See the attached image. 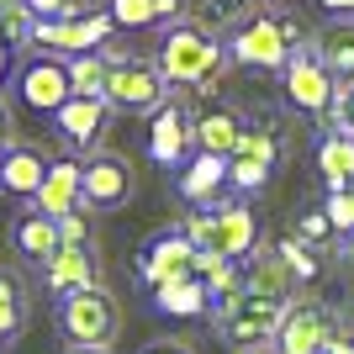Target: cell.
I'll list each match as a JSON object with an SVG mask.
<instances>
[{
    "instance_id": "obj_1",
    "label": "cell",
    "mask_w": 354,
    "mask_h": 354,
    "mask_svg": "<svg viewBox=\"0 0 354 354\" xmlns=\"http://www.w3.org/2000/svg\"><path fill=\"white\" fill-rule=\"evenodd\" d=\"M286 301H291V296H270V291L243 286L238 296H227V301L212 307L217 339L233 354H270L275 349V328H281V317H286Z\"/></svg>"
},
{
    "instance_id": "obj_2",
    "label": "cell",
    "mask_w": 354,
    "mask_h": 354,
    "mask_svg": "<svg viewBox=\"0 0 354 354\" xmlns=\"http://www.w3.org/2000/svg\"><path fill=\"white\" fill-rule=\"evenodd\" d=\"M159 69H164L169 85L212 95V90L222 85V74H227V48H222L217 37H207V32H196L191 21H175L159 43Z\"/></svg>"
},
{
    "instance_id": "obj_3",
    "label": "cell",
    "mask_w": 354,
    "mask_h": 354,
    "mask_svg": "<svg viewBox=\"0 0 354 354\" xmlns=\"http://www.w3.org/2000/svg\"><path fill=\"white\" fill-rule=\"evenodd\" d=\"M307 27L296 16H270V11H249V21L227 37V59L243 64V69H286L296 48H307Z\"/></svg>"
},
{
    "instance_id": "obj_4",
    "label": "cell",
    "mask_w": 354,
    "mask_h": 354,
    "mask_svg": "<svg viewBox=\"0 0 354 354\" xmlns=\"http://www.w3.org/2000/svg\"><path fill=\"white\" fill-rule=\"evenodd\" d=\"M106 53V106L111 111H143V117H153L164 101H169V80H164L159 59H138V53H111V48H101Z\"/></svg>"
},
{
    "instance_id": "obj_5",
    "label": "cell",
    "mask_w": 354,
    "mask_h": 354,
    "mask_svg": "<svg viewBox=\"0 0 354 354\" xmlns=\"http://www.w3.org/2000/svg\"><path fill=\"white\" fill-rule=\"evenodd\" d=\"M59 333H64V344H95V349H117L122 301L106 291V286H85V291L59 296Z\"/></svg>"
},
{
    "instance_id": "obj_6",
    "label": "cell",
    "mask_w": 354,
    "mask_h": 354,
    "mask_svg": "<svg viewBox=\"0 0 354 354\" xmlns=\"http://www.w3.org/2000/svg\"><path fill=\"white\" fill-rule=\"evenodd\" d=\"M339 328L344 323H339V312L328 307V301H317V296H291L281 328H275V349L270 354H317Z\"/></svg>"
},
{
    "instance_id": "obj_7",
    "label": "cell",
    "mask_w": 354,
    "mask_h": 354,
    "mask_svg": "<svg viewBox=\"0 0 354 354\" xmlns=\"http://www.w3.org/2000/svg\"><path fill=\"white\" fill-rule=\"evenodd\" d=\"M138 191V175L122 153H90L80 164V207L85 212H122Z\"/></svg>"
},
{
    "instance_id": "obj_8",
    "label": "cell",
    "mask_w": 354,
    "mask_h": 354,
    "mask_svg": "<svg viewBox=\"0 0 354 354\" xmlns=\"http://www.w3.org/2000/svg\"><path fill=\"white\" fill-rule=\"evenodd\" d=\"M117 32V21H111V11H85V16H59V21H37L32 27V48H43V53H95V48H106V37Z\"/></svg>"
},
{
    "instance_id": "obj_9",
    "label": "cell",
    "mask_w": 354,
    "mask_h": 354,
    "mask_svg": "<svg viewBox=\"0 0 354 354\" xmlns=\"http://www.w3.org/2000/svg\"><path fill=\"white\" fill-rule=\"evenodd\" d=\"M281 90H286V101L296 106V111H307V117H328V106H333V90H339V80L317 64V53L307 48H296L291 59H286L281 69Z\"/></svg>"
},
{
    "instance_id": "obj_10",
    "label": "cell",
    "mask_w": 354,
    "mask_h": 354,
    "mask_svg": "<svg viewBox=\"0 0 354 354\" xmlns=\"http://www.w3.org/2000/svg\"><path fill=\"white\" fill-rule=\"evenodd\" d=\"M138 275L148 281V291H153V286H169V281H201V275H196V249H191V238L180 233V227L159 233L143 254H138Z\"/></svg>"
},
{
    "instance_id": "obj_11",
    "label": "cell",
    "mask_w": 354,
    "mask_h": 354,
    "mask_svg": "<svg viewBox=\"0 0 354 354\" xmlns=\"http://www.w3.org/2000/svg\"><path fill=\"white\" fill-rule=\"evenodd\" d=\"M254 249H259V217H254V207H243V201H217V207H212V254L243 265Z\"/></svg>"
},
{
    "instance_id": "obj_12",
    "label": "cell",
    "mask_w": 354,
    "mask_h": 354,
    "mask_svg": "<svg viewBox=\"0 0 354 354\" xmlns=\"http://www.w3.org/2000/svg\"><path fill=\"white\" fill-rule=\"evenodd\" d=\"M16 90H21V101H27L32 111H48V117H53L74 95L69 90V64L53 59V53H48V59H32L27 69H21V80H16Z\"/></svg>"
},
{
    "instance_id": "obj_13",
    "label": "cell",
    "mask_w": 354,
    "mask_h": 354,
    "mask_svg": "<svg viewBox=\"0 0 354 354\" xmlns=\"http://www.w3.org/2000/svg\"><path fill=\"white\" fill-rule=\"evenodd\" d=\"M43 281L53 296H69V291H85V286H101V265H95L90 243H59L43 259Z\"/></svg>"
},
{
    "instance_id": "obj_14",
    "label": "cell",
    "mask_w": 354,
    "mask_h": 354,
    "mask_svg": "<svg viewBox=\"0 0 354 354\" xmlns=\"http://www.w3.org/2000/svg\"><path fill=\"white\" fill-rule=\"evenodd\" d=\"M32 207L43 212V217H69V212H80V159H53L48 164L43 185H37V196H32Z\"/></svg>"
},
{
    "instance_id": "obj_15",
    "label": "cell",
    "mask_w": 354,
    "mask_h": 354,
    "mask_svg": "<svg viewBox=\"0 0 354 354\" xmlns=\"http://www.w3.org/2000/svg\"><path fill=\"white\" fill-rule=\"evenodd\" d=\"M106 117H111V106L95 101V95H69V101L53 111V122H59L64 143H74V148H95V143H101Z\"/></svg>"
},
{
    "instance_id": "obj_16",
    "label": "cell",
    "mask_w": 354,
    "mask_h": 354,
    "mask_svg": "<svg viewBox=\"0 0 354 354\" xmlns=\"http://www.w3.org/2000/svg\"><path fill=\"white\" fill-rule=\"evenodd\" d=\"M185 148H191V117H185V111H180L175 101H164L159 111H153V133H148V153H153V164L175 169V164L185 159Z\"/></svg>"
},
{
    "instance_id": "obj_17",
    "label": "cell",
    "mask_w": 354,
    "mask_h": 354,
    "mask_svg": "<svg viewBox=\"0 0 354 354\" xmlns=\"http://www.w3.org/2000/svg\"><path fill=\"white\" fill-rule=\"evenodd\" d=\"M48 153L37 143H11L6 148V159H0V185H6V191L11 196H37V185H43V175H48Z\"/></svg>"
},
{
    "instance_id": "obj_18",
    "label": "cell",
    "mask_w": 354,
    "mask_h": 354,
    "mask_svg": "<svg viewBox=\"0 0 354 354\" xmlns=\"http://www.w3.org/2000/svg\"><path fill=\"white\" fill-rule=\"evenodd\" d=\"M185 21L196 32H207L217 43H227L243 21H249V0H185Z\"/></svg>"
},
{
    "instance_id": "obj_19",
    "label": "cell",
    "mask_w": 354,
    "mask_h": 354,
    "mask_svg": "<svg viewBox=\"0 0 354 354\" xmlns=\"http://www.w3.org/2000/svg\"><path fill=\"white\" fill-rule=\"evenodd\" d=\"M222 191H227V159H217V153H196V164L180 175V196H185L191 207H217Z\"/></svg>"
},
{
    "instance_id": "obj_20",
    "label": "cell",
    "mask_w": 354,
    "mask_h": 354,
    "mask_svg": "<svg viewBox=\"0 0 354 354\" xmlns=\"http://www.w3.org/2000/svg\"><path fill=\"white\" fill-rule=\"evenodd\" d=\"M238 133H243L238 111H201V117L191 122V148H196V153H217V159H233Z\"/></svg>"
},
{
    "instance_id": "obj_21",
    "label": "cell",
    "mask_w": 354,
    "mask_h": 354,
    "mask_svg": "<svg viewBox=\"0 0 354 354\" xmlns=\"http://www.w3.org/2000/svg\"><path fill=\"white\" fill-rule=\"evenodd\" d=\"M312 53L333 80H354V21H333L312 37Z\"/></svg>"
},
{
    "instance_id": "obj_22",
    "label": "cell",
    "mask_w": 354,
    "mask_h": 354,
    "mask_svg": "<svg viewBox=\"0 0 354 354\" xmlns=\"http://www.w3.org/2000/svg\"><path fill=\"white\" fill-rule=\"evenodd\" d=\"M317 175H323V191H349L354 180V138L328 133L317 143Z\"/></svg>"
},
{
    "instance_id": "obj_23",
    "label": "cell",
    "mask_w": 354,
    "mask_h": 354,
    "mask_svg": "<svg viewBox=\"0 0 354 354\" xmlns=\"http://www.w3.org/2000/svg\"><path fill=\"white\" fill-rule=\"evenodd\" d=\"M243 281L254 286V291H270V296H291V270H286V259L275 254V243H259V249L243 259Z\"/></svg>"
},
{
    "instance_id": "obj_24",
    "label": "cell",
    "mask_w": 354,
    "mask_h": 354,
    "mask_svg": "<svg viewBox=\"0 0 354 354\" xmlns=\"http://www.w3.org/2000/svg\"><path fill=\"white\" fill-rule=\"evenodd\" d=\"M153 307L169 312V317H201L212 307V296L201 281H169V286H153Z\"/></svg>"
},
{
    "instance_id": "obj_25",
    "label": "cell",
    "mask_w": 354,
    "mask_h": 354,
    "mask_svg": "<svg viewBox=\"0 0 354 354\" xmlns=\"http://www.w3.org/2000/svg\"><path fill=\"white\" fill-rule=\"evenodd\" d=\"M59 243H64V238H59V222H53V217H43L37 207H32L21 222H16V249L27 254V259H37V265H43V259H48L53 249H59Z\"/></svg>"
},
{
    "instance_id": "obj_26",
    "label": "cell",
    "mask_w": 354,
    "mask_h": 354,
    "mask_svg": "<svg viewBox=\"0 0 354 354\" xmlns=\"http://www.w3.org/2000/svg\"><path fill=\"white\" fill-rule=\"evenodd\" d=\"M233 159H259V164H270V169H281V164H286V138L275 133L270 122H259V127H243V133H238Z\"/></svg>"
},
{
    "instance_id": "obj_27",
    "label": "cell",
    "mask_w": 354,
    "mask_h": 354,
    "mask_svg": "<svg viewBox=\"0 0 354 354\" xmlns=\"http://www.w3.org/2000/svg\"><path fill=\"white\" fill-rule=\"evenodd\" d=\"M21 323H27V291L16 281V270H0V349L21 333Z\"/></svg>"
},
{
    "instance_id": "obj_28",
    "label": "cell",
    "mask_w": 354,
    "mask_h": 354,
    "mask_svg": "<svg viewBox=\"0 0 354 354\" xmlns=\"http://www.w3.org/2000/svg\"><path fill=\"white\" fill-rule=\"evenodd\" d=\"M69 64V90L74 95H95V101H106V53L95 48V53H74V59H64Z\"/></svg>"
},
{
    "instance_id": "obj_29",
    "label": "cell",
    "mask_w": 354,
    "mask_h": 354,
    "mask_svg": "<svg viewBox=\"0 0 354 354\" xmlns=\"http://www.w3.org/2000/svg\"><path fill=\"white\" fill-rule=\"evenodd\" d=\"M275 254H281L286 259V270H291V281H312V275H317V249H312V243H301V238H281V243H275Z\"/></svg>"
},
{
    "instance_id": "obj_30",
    "label": "cell",
    "mask_w": 354,
    "mask_h": 354,
    "mask_svg": "<svg viewBox=\"0 0 354 354\" xmlns=\"http://www.w3.org/2000/svg\"><path fill=\"white\" fill-rule=\"evenodd\" d=\"M270 164H259V159H227V185L233 191H265L270 185Z\"/></svg>"
},
{
    "instance_id": "obj_31",
    "label": "cell",
    "mask_w": 354,
    "mask_h": 354,
    "mask_svg": "<svg viewBox=\"0 0 354 354\" xmlns=\"http://www.w3.org/2000/svg\"><path fill=\"white\" fill-rule=\"evenodd\" d=\"M328 122H333V133L354 138V80H339V90H333V106H328Z\"/></svg>"
},
{
    "instance_id": "obj_32",
    "label": "cell",
    "mask_w": 354,
    "mask_h": 354,
    "mask_svg": "<svg viewBox=\"0 0 354 354\" xmlns=\"http://www.w3.org/2000/svg\"><path fill=\"white\" fill-rule=\"evenodd\" d=\"M323 212H328V227H333V238L354 233V196H349V191H328V196H323Z\"/></svg>"
},
{
    "instance_id": "obj_33",
    "label": "cell",
    "mask_w": 354,
    "mask_h": 354,
    "mask_svg": "<svg viewBox=\"0 0 354 354\" xmlns=\"http://www.w3.org/2000/svg\"><path fill=\"white\" fill-rule=\"evenodd\" d=\"M32 27H37V16H32L27 6H11V11L0 16V37H6L11 48H27L32 43Z\"/></svg>"
},
{
    "instance_id": "obj_34",
    "label": "cell",
    "mask_w": 354,
    "mask_h": 354,
    "mask_svg": "<svg viewBox=\"0 0 354 354\" xmlns=\"http://www.w3.org/2000/svg\"><path fill=\"white\" fill-rule=\"evenodd\" d=\"M296 238H301V243H312V249H323L328 238H333V227H328V212H323V207L296 212Z\"/></svg>"
},
{
    "instance_id": "obj_35",
    "label": "cell",
    "mask_w": 354,
    "mask_h": 354,
    "mask_svg": "<svg viewBox=\"0 0 354 354\" xmlns=\"http://www.w3.org/2000/svg\"><path fill=\"white\" fill-rule=\"evenodd\" d=\"M106 11L117 27H153V0H111Z\"/></svg>"
},
{
    "instance_id": "obj_36",
    "label": "cell",
    "mask_w": 354,
    "mask_h": 354,
    "mask_svg": "<svg viewBox=\"0 0 354 354\" xmlns=\"http://www.w3.org/2000/svg\"><path fill=\"white\" fill-rule=\"evenodd\" d=\"M21 6H27L37 21H59V16H85L90 11L85 0H21Z\"/></svg>"
},
{
    "instance_id": "obj_37",
    "label": "cell",
    "mask_w": 354,
    "mask_h": 354,
    "mask_svg": "<svg viewBox=\"0 0 354 354\" xmlns=\"http://www.w3.org/2000/svg\"><path fill=\"white\" fill-rule=\"evenodd\" d=\"M180 233L191 238V249H212V207H196L191 217L180 222Z\"/></svg>"
},
{
    "instance_id": "obj_38",
    "label": "cell",
    "mask_w": 354,
    "mask_h": 354,
    "mask_svg": "<svg viewBox=\"0 0 354 354\" xmlns=\"http://www.w3.org/2000/svg\"><path fill=\"white\" fill-rule=\"evenodd\" d=\"M59 238L64 243H90V222H85V207L69 212V217H59Z\"/></svg>"
},
{
    "instance_id": "obj_39",
    "label": "cell",
    "mask_w": 354,
    "mask_h": 354,
    "mask_svg": "<svg viewBox=\"0 0 354 354\" xmlns=\"http://www.w3.org/2000/svg\"><path fill=\"white\" fill-rule=\"evenodd\" d=\"M153 21H185V0H153Z\"/></svg>"
},
{
    "instance_id": "obj_40",
    "label": "cell",
    "mask_w": 354,
    "mask_h": 354,
    "mask_svg": "<svg viewBox=\"0 0 354 354\" xmlns=\"http://www.w3.org/2000/svg\"><path fill=\"white\" fill-rule=\"evenodd\" d=\"M317 354H354V328H339V333H333Z\"/></svg>"
},
{
    "instance_id": "obj_41",
    "label": "cell",
    "mask_w": 354,
    "mask_h": 354,
    "mask_svg": "<svg viewBox=\"0 0 354 354\" xmlns=\"http://www.w3.org/2000/svg\"><path fill=\"white\" fill-rule=\"evenodd\" d=\"M317 6H323L333 21H354V0H317Z\"/></svg>"
},
{
    "instance_id": "obj_42",
    "label": "cell",
    "mask_w": 354,
    "mask_h": 354,
    "mask_svg": "<svg viewBox=\"0 0 354 354\" xmlns=\"http://www.w3.org/2000/svg\"><path fill=\"white\" fill-rule=\"evenodd\" d=\"M143 354H196L191 344H180V339H159V344H148Z\"/></svg>"
},
{
    "instance_id": "obj_43",
    "label": "cell",
    "mask_w": 354,
    "mask_h": 354,
    "mask_svg": "<svg viewBox=\"0 0 354 354\" xmlns=\"http://www.w3.org/2000/svg\"><path fill=\"white\" fill-rule=\"evenodd\" d=\"M339 265L354 275V233H344V238H339Z\"/></svg>"
},
{
    "instance_id": "obj_44",
    "label": "cell",
    "mask_w": 354,
    "mask_h": 354,
    "mask_svg": "<svg viewBox=\"0 0 354 354\" xmlns=\"http://www.w3.org/2000/svg\"><path fill=\"white\" fill-rule=\"evenodd\" d=\"M0 148H11V117H6V106H0Z\"/></svg>"
},
{
    "instance_id": "obj_45",
    "label": "cell",
    "mask_w": 354,
    "mask_h": 354,
    "mask_svg": "<svg viewBox=\"0 0 354 354\" xmlns=\"http://www.w3.org/2000/svg\"><path fill=\"white\" fill-rule=\"evenodd\" d=\"M64 354H117V349H95V344H69Z\"/></svg>"
},
{
    "instance_id": "obj_46",
    "label": "cell",
    "mask_w": 354,
    "mask_h": 354,
    "mask_svg": "<svg viewBox=\"0 0 354 354\" xmlns=\"http://www.w3.org/2000/svg\"><path fill=\"white\" fill-rule=\"evenodd\" d=\"M6 69H11V43L0 37V80H6Z\"/></svg>"
},
{
    "instance_id": "obj_47",
    "label": "cell",
    "mask_w": 354,
    "mask_h": 354,
    "mask_svg": "<svg viewBox=\"0 0 354 354\" xmlns=\"http://www.w3.org/2000/svg\"><path fill=\"white\" fill-rule=\"evenodd\" d=\"M11 6H21V0H0V16H6V11H11Z\"/></svg>"
},
{
    "instance_id": "obj_48",
    "label": "cell",
    "mask_w": 354,
    "mask_h": 354,
    "mask_svg": "<svg viewBox=\"0 0 354 354\" xmlns=\"http://www.w3.org/2000/svg\"><path fill=\"white\" fill-rule=\"evenodd\" d=\"M349 196H354V180H349Z\"/></svg>"
},
{
    "instance_id": "obj_49",
    "label": "cell",
    "mask_w": 354,
    "mask_h": 354,
    "mask_svg": "<svg viewBox=\"0 0 354 354\" xmlns=\"http://www.w3.org/2000/svg\"><path fill=\"white\" fill-rule=\"evenodd\" d=\"M0 159H6V148H0Z\"/></svg>"
}]
</instances>
